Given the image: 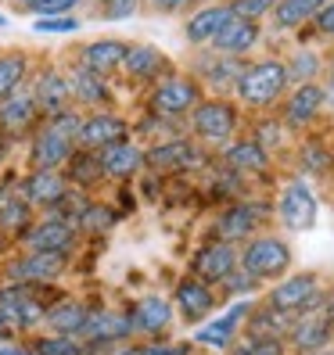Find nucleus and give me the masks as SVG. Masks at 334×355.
Instances as JSON below:
<instances>
[{"label":"nucleus","instance_id":"9d476101","mask_svg":"<svg viewBox=\"0 0 334 355\" xmlns=\"http://www.w3.org/2000/svg\"><path fill=\"white\" fill-rule=\"evenodd\" d=\"M65 273V255H54V252H26L18 262H11L8 277L11 284H22V287H36V284H51Z\"/></svg>","mask_w":334,"mask_h":355},{"label":"nucleus","instance_id":"a211bd4d","mask_svg":"<svg viewBox=\"0 0 334 355\" xmlns=\"http://www.w3.org/2000/svg\"><path fill=\"white\" fill-rule=\"evenodd\" d=\"M119 140H126V122H122L119 115H90V119H83L79 137H76V144L87 148V151H101V148H108V144H119Z\"/></svg>","mask_w":334,"mask_h":355},{"label":"nucleus","instance_id":"2eb2a0df","mask_svg":"<svg viewBox=\"0 0 334 355\" xmlns=\"http://www.w3.org/2000/svg\"><path fill=\"white\" fill-rule=\"evenodd\" d=\"M26 248L29 252H54V255H69V248L76 241V226L65 223V219H44L26 230Z\"/></svg>","mask_w":334,"mask_h":355},{"label":"nucleus","instance_id":"58836bf2","mask_svg":"<svg viewBox=\"0 0 334 355\" xmlns=\"http://www.w3.org/2000/svg\"><path fill=\"white\" fill-rule=\"evenodd\" d=\"M36 355H83V345L69 334H51V338L36 341Z\"/></svg>","mask_w":334,"mask_h":355},{"label":"nucleus","instance_id":"ea45409f","mask_svg":"<svg viewBox=\"0 0 334 355\" xmlns=\"http://www.w3.org/2000/svg\"><path fill=\"white\" fill-rule=\"evenodd\" d=\"M112 223H115V216H112L104 205H87V208H83V216L76 219V226L87 230V234H104Z\"/></svg>","mask_w":334,"mask_h":355},{"label":"nucleus","instance_id":"3c124183","mask_svg":"<svg viewBox=\"0 0 334 355\" xmlns=\"http://www.w3.org/2000/svg\"><path fill=\"white\" fill-rule=\"evenodd\" d=\"M324 104H331V108H334V79H331V87L324 90Z\"/></svg>","mask_w":334,"mask_h":355},{"label":"nucleus","instance_id":"473e14b6","mask_svg":"<svg viewBox=\"0 0 334 355\" xmlns=\"http://www.w3.org/2000/svg\"><path fill=\"white\" fill-rule=\"evenodd\" d=\"M69 94L83 104H101L108 97V87H104V76H94L87 69H79L72 79H69Z\"/></svg>","mask_w":334,"mask_h":355},{"label":"nucleus","instance_id":"4468645a","mask_svg":"<svg viewBox=\"0 0 334 355\" xmlns=\"http://www.w3.org/2000/svg\"><path fill=\"white\" fill-rule=\"evenodd\" d=\"M151 104H155L158 115H183V112H191L194 104H198L194 79H187V76L162 79L158 87H155V94H151Z\"/></svg>","mask_w":334,"mask_h":355},{"label":"nucleus","instance_id":"cd10ccee","mask_svg":"<svg viewBox=\"0 0 334 355\" xmlns=\"http://www.w3.org/2000/svg\"><path fill=\"white\" fill-rule=\"evenodd\" d=\"M291 327V312H281L274 305H262L256 312H248V338H274L284 341V334Z\"/></svg>","mask_w":334,"mask_h":355},{"label":"nucleus","instance_id":"4be33fe9","mask_svg":"<svg viewBox=\"0 0 334 355\" xmlns=\"http://www.w3.org/2000/svg\"><path fill=\"white\" fill-rule=\"evenodd\" d=\"M248 309L244 302L241 305H234L231 312H226V316H219V320H212L208 327H201L198 334H194V341L198 345H212V348H231L234 341H237V334H241V320L248 316Z\"/></svg>","mask_w":334,"mask_h":355},{"label":"nucleus","instance_id":"37998d69","mask_svg":"<svg viewBox=\"0 0 334 355\" xmlns=\"http://www.w3.org/2000/svg\"><path fill=\"white\" fill-rule=\"evenodd\" d=\"M26 11L40 15V18H58V15H65L76 8V0H22Z\"/></svg>","mask_w":334,"mask_h":355},{"label":"nucleus","instance_id":"a878e982","mask_svg":"<svg viewBox=\"0 0 334 355\" xmlns=\"http://www.w3.org/2000/svg\"><path fill=\"white\" fill-rule=\"evenodd\" d=\"M130 330H133L130 327V316H119V312H90L87 327H83V338H90L97 345H108V341L126 338Z\"/></svg>","mask_w":334,"mask_h":355},{"label":"nucleus","instance_id":"09e8293b","mask_svg":"<svg viewBox=\"0 0 334 355\" xmlns=\"http://www.w3.org/2000/svg\"><path fill=\"white\" fill-rule=\"evenodd\" d=\"M327 155L320 151V148H306V155H302V165H309V169H327Z\"/></svg>","mask_w":334,"mask_h":355},{"label":"nucleus","instance_id":"5fc2aeb1","mask_svg":"<svg viewBox=\"0 0 334 355\" xmlns=\"http://www.w3.org/2000/svg\"><path fill=\"white\" fill-rule=\"evenodd\" d=\"M0 26H4V15H0Z\"/></svg>","mask_w":334,"mask_h":355},{"label":"nucleus","instance_id":"ddd939ff","mask_svg":"<svg viewBox=\"0 0 334 355\" xmlns=\"http://www.w3.org/2000/svg\"><path fill=\"white\" fill-rule=\"evenodd\" d=\"M277 216L287 230H309L317 223V194H312L302 180L287 183L281 201H277Z\"/></svg>","mask_w":334,"mask_h":355},{"label":"nucleus","instance_id":"8fccbe9b","mask_svg":"<svg viewBox=\"0 0 334 355\" xmlns=\"http://www.w3.org/2000/svg\"><path fill=\"white\" fill-rule=\"evenodd\" d=\"M187 4V0H151V8H158V11H180Z\"/></svg>","mask_w":334,"mask_h":355},{"label":"nucleus","instance_id":"20e7f679","mask_svg":"<svg viewBox=\"0 0 334 355\" xmlns=\"http://www.w3.org/2000/svg\"><path fill=\"white\" fill-rule=\"evenodd\" d=\"M266 305H274L281 312H320L327 305L324 291H320V277L317 273H291V277H281L274 284V291L266 295Z\"/></svg>","mask_w":334,"mask_h":355},{"label":"nucleus","instance_id":"0eeeda50","mask_svg":"<svg viewBox=\"0 0 334 355\" xmlns=\"http://www.w3.org/2000/svg\"><path fill=\"white\" fill-rule=\"evenodd\" d=\"M331 341H334V327L327 320V312H302L299 320H291V327L284 334V345H291L302 355L331 348Z\"/></svg>","mask_w":334,"mask_h":355},{"label":"nucleus","instance_id":"412c9836","mask_svg":"<svg viewBox=\"0 0 334 355\" xmlns=\"http://www.w3.org/2000/svg\"><path fill=\"white\" fill-rule=\"evenodd\" d=\"M65 194H69V180L61 176L58 169H36L26 180V194L22 198L29 205H40V208H54Z\"/></svg>","mask_w":334,"mask_h":355},{"label":"nucleus","instance_id":"423d86ee","mask_svg":"<svg viewBox=\"0 0 334 355\" xmlns=\"http://www.w3.org/2000/svg\"><path fill=\"white\" fill-rule=\"evenodd\" d=\"M262 205L256 201H237L231 208H223L219 219H216V241H226V244H244V241H252L259 230H262Z\"/></svg>","mask_w":334,"mask_h":355},{"label":"nucleus","instance_id":"603ef678","mask_svg":"<svg viewBox=\"0 0 334 355\" xmlns=\"http://www.w3.org/2000/svg\"><path fill=\"white\" fill-rule=\"evenodd\" d=\"M8 338H11V327H8V323H4V320H0V345H4V341H8Z\"/></svg>","mask_w":334,"mask_h":355},{"label":"nucleus","instance_id":"393cba45","mask_svg":"<svg viewBox=\"0 0 334 355\" xmlns=\"http://www.w3.org/2000/svg\"><path fill=\"white\" fill-rule=\"evenodd\" d=\"M234 11L231 4H212V8H198L191 15V22H187V40L191 44H212V36L231 22Z\"/></svg>","mask_w":334,"mask_h":355},{"label":"nucleus","instance_id":"49530a36","mask_svg":"<svg viewBox=\"0 0 334 355\" xmlns=\"http://www.w3.org/2000/svg\"><path fill=\"white\" fill-rule=\"evenodd\" d=\"M137 11V0H104V15L108 18H130Z\"/></svg>","mask_w":334,"mask_h":355},{"label":"nucleus","instance_id":"72a5a7b5","mask_svg":"<svg viewBox=\"0 0 334 355\" xmlns=\"http://www.w3.org/2000/svg\"><path fill=\"white\" fill-rule=\"evenodd\" d=\"M0 230H4V234H26L29 230V201L26 198H4L0 201Z\"/></svg>","mask_w":334,"mask_h":355},{"label":"nucleus","instance_id":"c85d7f7f","mask_svg":"<svg viewBox=\"0 0 334 355\" xmlns=\"http://www.w3.org/2000/svg\"><path fill=\"white\" fill-rule=\"evenodd\" d=\"M87 316H90L87 305H79V302H58L54 309L44 312V323L54 334H69V338H76V334H83V327H87Z\"/></svg>","mask_w":334,"mask_h":355},{"label":"nucleus","instance_id":"f3484780","mask_svg":"<svg viewBox=\"0 0 334 355\" xmlns=\"http://www.w3.org/2000/svg\"><path fill=\"white\" fill-rule=\"evenodd\" d=\"M97 165H101V176L130 180L133 173L144 169V151L130 140H119V144H108V148L97 151Z\"/></svg>","mask_w":334,"mask_h":355},{"label":"nucleus","instance_id":"f257e3e1","mask_svg":"<svg viewBox=\"0 0 334 355\" xmlns=\"http://www.w3.org/2000/svg\"><path fill=\"white\" fill-rule=\"evenodd\" d=\"M237 266L248 277H256L259 284L281 280L291 269V248H287V241H281L274 234H256L252 241H244V248L237 252Z\"/></svg>","mask_w":334,"mask_h":355},{"label":"nucleus","instance_id":"a18cd8bd","mask_svg":"<svg viewBox=\"0 0 334 355\" xmlns=\"http://www.w3.org/2000/svg\"><path fill=\"white\" fill-rule=\"evenodd\" d=\"M317 29H320V36H334V0H324V8L317 11Z\"/></svg>","mask_w":334,"mask_h":355},{"label":"nucleus","instance_id":"6e6552de","mask_svg":"<svg viewBox=\"0 0 334 355\" xmlns=\"http://www.w3.org/2000/svg\"><path fill=\"white\" fill-rule=\"evenodd\" d=\"M234 269H237V244H226V241H208L191 259V277L212 284V287L223 284Z\"/></svg>","mask_w":334,"mask_h":355},{"label":"nucleus","instance_id":"7ed1b4c3","mask_svg":"<svg viewBox=\"0 0 334 355\" xmlns=\"http://www.w3.org/2000/svg\"><path fill=\"white\" fill-rule=\"evenodd\" d=\"M287 69H284V61H259V65H252L248 72L237 76V97L248 104V108H269L287 87Z\"/></svg>","mask_w":334,"mask_h":355},{"label":"nucleus","instance_id":"e433bc0d","mask_svg":"<svg viewBox=\"0 0 334 355\" xmlns=\"http://www.w3.org/2000/svg\"><path fill=\"white\" fill-rule=\"evenodd\" d=\"M65 165L72 169L69 180H76L79 187H87V183H94V176H101V165H97V155H94V151H79V155H72Z\"/></svg>","mask_w":334,"mask_h":355},{"label":"nucleus","instance_id":"6ab92c4d","mask_svg":"<svg viewBox=\"0 0 334 355\" xmlns=\"http://www.w3.org/2000/svg\"><path fill=\"white\" fill-rule=\"evenodd\" d=\"M320 108H324V87H317V83H299V90L284 104V126L299 130V126L317 119Z\"/></svg>","mask_w":334,"mask_h":355},{"label":"nucleus","instance_id":"79ce46f5","mask_svg":"<svg viewBox=\"0 0 334 355\" xmlns=\"http://www.w3.org/2000/svg\"><path fill=\"white\" fill-rule=\"evenodd\" d=\"M274 4H277V0H231V11H234V18L256 22V18H262V15L274 11Z\"/></svg>","mask_w":334,"mask_h":355},{"label":"nucleus","instance_id":"f8f14e48","mask_svg":"<svg viewBox=\"0 0 334 355\" xmlns=\"http://www.w3.org/2000/svg\"><path fill=\"white\" fill-rule=\"evenodd\" d=\"M44 305L36 302V295L29 287L22 284H11L0 291V320H4L11 330L15 327H36V323H44Z\"/></svg>","mask_w":334,"mask_h":355},{"label":"nucleus","instance_id":"864d4df0","mask_svg":"<svg viewBox=\"0 0 334 355\" xmlns=\"http://www.w3.org/2000/svg\"><path fill=\"white\" fill-rule=\"evenodd\" d=\"M327 320H331V327H334V298L327 302Z\"/></svg>","mask_w":334,"mask_h":355},{"label":"nucleus","instance_id":"7c9ffc66","mask_svg":"<svg viewBox=\"0 0 334 355\" xmlns=\"http://www.w3.org/2000/svg\"><path fill=\"white\" fill-rule=\"evenodd\" d=\"M169 61L158 47H148V44H137V47H126V61H122V69H126L133 79H155Z\"/></svg>","mask_w":334,"mask_h":355},{"label":"nucleus","instance_id":"39448f33","mask_svg":"<svg viewBox=\"0 0 334 355\" xmlns=\"http://www.w3.org/2000/svg\"><path fill=\"white\" fill-rule=\"evenodd\" d=\"M191 130L212 148H226L237 130V112L226 101H198L191 108Z\"/></svg>","mask_w":334,"mask_h":355},{"label":"nucleus","instance_id":"f03ea898","mask_svg":"<svg viewBox=\"0 0 334 355\" xmlns=\"http://www.w3.org/2000/svg\"><path fill=\"white\" fill-rule=\"evenodd\" d=\"M79 126H83V119L76 112H58L54 122L33 144V165L36 169H61V165L72 158Z\"/></svg>","mask_w":334,"mask_h":355},{"label":"nucleus","instance_id":"de8ad7c7","mask_svg":"<svg viewBox=\"0 0 334 355\" xmlns=\"http://www.w3.org/2000/svg\"><path fill=\"white\" fill-rule=\"evenodd\" d=\"M137 355H187L183 345H144Z\"/></svg>","mask_w":334,"mask_h":355},{"label":"nucleus","instance_id":"c9c22d12","mask_svg":"<svg viewBox=\"0 0 334 355\" xmlns=\"http://www.w3.org/2000/svg\"><path fill=\"white\" fill-rule=\"evenodd\" d=\"M284 69H287V79H295V83H312L320 72V58L312 54V51H299L291 61H284Z\"/></svg>","mask_w":334,"mask_h":355},{"label":"nucleus","instance_id":"2f4dec72","mask_svg":"<svg viewBox=\"0 0 334 355\" xmlns=\"http://www.w3.org/2000/svg\"><path fill=\"white\" fill-rule=\"evenodd\" d=\"M324 8V0H277L274 4V26L277 29H295L317 18V11Z\"/></svg>","mask_w":334,"mask_h":355},{"label":"nucleus","instance_id":"5701e85b","mask_svg":"<svg viewBox=\"0 0 334 355\" xmlns=\"http://www.w3.org/2000/svg\"><path fill=\"white\" fill-rule=\"evenodd\" d=\"M256 44H259V29H256V22H244V18H231V22L212 36V47L219 54H231V58L248 54Z\"/></svg>","mask_w":334,"mask_h":355},{"label":"nucleus","instance_id":"1a4fd4ad","mask_svg":"<svg viewBox=\"0 0 334 355\" xmlns=\"http://www.w3.org/2000/svg\"><path fill=\"white\" fill-rule=\"evenodd\" d=\"M173 305L180 309V316L187 323H201L205 316H212L219 298H216V287L212 284H205L198 277H183L176 284V295H173Z\"/></svg>","mask_w":334,"mask_h":355},{"label":"nucleus","instance_id":"c03bdc74","mask_svg":"<svg viewBox=\"0 0 334 355\" xmlns=\"http://www.w3.org/2000/svg\"><path fill=\"white\" fill-rule=\"evenodd\" d=\"M72 29H79V22L76 18H40L36 22V33H72Z\"/></svg>","mask_w":334,"mask_h":355},{"label":"nucleus","instance_id":"aec40b11","mask_svg":"<svg viewBox=\"0 0 334 355\" xmlns=\"http://www.w3.org/2000/svg\"><path fill=\"white\" fill-rule=\"evenodd\" d=\"M223 162L231 165L237 176H259L269 169V151L259 140H231L223 151Z\"/></svg>","mask_w":334,"mask_h":355},{"label":"nucleus","instance_id":"c756f323","mask_svg":"<svg viewBox=\"0 0 334 355\" xmlns=\"http://www.w3.org/2000/svg\"><path fill=\"white\" fill-rule=\"evenodd\" d=\"M33 115H36V97L29 90H11L0 101V122H4V130H26Z\"/></svg>","mask_w":334,"mask_h":355},{"label":"nucleus","instance_id":"4c0bfd02","mask_svg":"<svg viewBox=\"0 0 334 355\" xmlns=\"http://www.w3.org/2000/svg\"><path fill=\"white\" fill-rule=\"evenodd\" d=\"M231 355H284V341L274 338H241L231 345Z\"/></svg>","mask_w":334,"mask_h":355},{"label":"nucleus","instance_id":"b1692460","mask_svg":"<svg viewBox=\"0 0 334 355\" xmlns=\"http://www.w3.org/2000/svg\"><path fill=\"white\" fill-rule=\"evenodd\" d=\"M122 61H126V44H119V40H97V44L83 47V69L94 76H108L122 69Z\"/></svg>","mask_w":334,"mask_h":355},{"label":"nucleus","instance_id":"bb28decb","mask_svg":"<svg viewBox=\"0 0 334 355\" xmlns=\"http://www.w3.org/2000/svg\"><path fill=\"white\" fill-rule=\"evenodd\" d=\"M33 97H36V108H44L47 115H58V112H65L69 108V79L65 76H58V72H44L40 76V83H36V90H33Z\"/></svg>","mask_w":334,"mask_h":355},{"label":"nucleus","instance_id":"9b49d317","mask_svg":"<svg viewBox=\"0 0 334 355\" xmlns=\"http://www.w3.org/2000/svg\"><path fill=\"white\" fill-rule=\"evenodd\" d=\"M144 165H151L158 173H187V169L205 165V155L191 140H165V144H155V148L144 155Z\"/></svg>","mask_w":334,"mask_h":355},{"label":"nucleus","instance_id":"f704fd0d","mask_svg":"<svg viewBox=\"0 0 334 355\" xmlns=\"http://www.w3.org/2000/svg\"><path fill=\"white\" fill-rule=\"evenodd\" d=\"M22 76H26V58H22V54H8V58H0V101H4L11 90H18Z\"/></svg>","mask_w":334,"mask_h":355},{"label":"nucleus","instance_id":"a19ab883","mask_svg":"<svg viewBox=\"0 0 334 355\" xmlns=\"http://www.w3.org/2000/svg\"><path fill=\"white\" fill-rule=\"evenodd\" d=\"M219 287L226 291V295H223V298H244V295H252V291H259L262 284H259L256 277H248V273H244V269L237 266V269H234V273H231V277H226V280H223Z\"/></svg>","mask_w":334,"mask_h":355},{"label":"nucleus","instance_id":"dca6fc26","mask_svg":"<svg viewBox=\"0 0 334 355\" xmlns=\"http://www.w3.org/2000/svg\"><path fill=\"white\" fill-rule=\"evenodd\" d=\"M130 327L137 334H148V338H158L173 327V302L162 295H144L133 312H130Z\"/></svg>","mask_w":334,"mask_h":355}]
</instances>
